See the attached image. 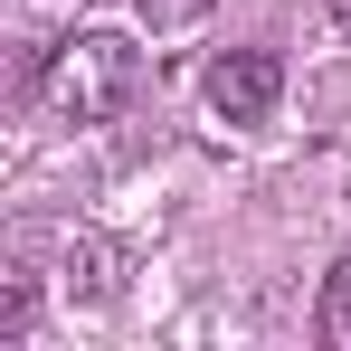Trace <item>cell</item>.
<instances>
[{
  "mask_svg": "<svg viewBox=\"0 0 351 351\" xmlns=\"http://www.w3.org/2000/svg\"><path fill=\"white\" fill-rule=\"evenodd\" d=\"M313 332H323L332 351H351V256L323 276V313H313Z\"/></svg>",
  "mask_w": 351,
  "mask_h": 351,
  "instance_id": "4",
  "label": "cell"
},
{
  "mask_svg": "<svg viewBox=\"0 0 351 351\" xmlns=\"http://www.w3.org/2000/svg\"><path fill=\"white\" fill-rule=\"evenodd\" d=\"M29 313H38V285H29V266H10V276H0V342H19Z\"/></svg>",
  "mask_w": 351,
  "mask_h": 351,
  "instance_id": "5",
  "label": "cell"
},
{
  "mask_svg": "<svg viewBox=\"0 0 351 351\" xmlns=\"http://www.w3.org/2000/svg\"><path fill=\"white\" fill-rule=\"evenodd\" d=\"M199 86H209V114L219 123H266L285 105V58L276 48H219Z\"/></svg>",
  "mask_w": 351,
  "mask_h": 351,
  "instance_id": "2",
  "label": "cell"
},
{
  "mask_svg": "<svg viewBox=\"0 0 351 351\" xmlns=\"http://www.w3.org/2000/svg\"><path fill=\"white\" fill-rule=\"evenodd\" d=\"M133 10H143V19H152V29H190V19H199V10H209V0H133Z\"/></svg>",
  "mask_w": 351,
  "mask_h": 351,
  "instance_id": "6",
  "label": "cell"
},
{
  "mask_svg": "<svg viewBox=\"0 0 351 351\" xmlns=\"http://www.w3.org/2000/svg\"><path fill=\"white\" fill-rule=\"evenodd\" d=\"M38 95H48L58 123H114L143 95V48L123 29H76L38 58Z\"/></svg>",
  "mask_w": 351,
  "mask_h": 351,
  "instance_id": "1",
  "label": "cell"
},
{
  "mask_svg": "<svg viewBox=\"0 0 351 351\" xmlns=\"http://www.w3.org/2000/svg\"><path fill=\"white\" fill-rule=\"evenodd\" d=\"M58 294L66 304H86V313H105V304H123V247L95 228H66L58 237Z\"/></svg>",
  "mask_w": 351,
  "mask_h": 351,
  "instance_id": "3",
  "label": "cell"
},
{
  "mask_svg": "<svg viewBox=\"0 0 351 351\" xmlns=\"http://www.w3.org/2000/svg\"><path fill=\"white\" fill-rule=\"evenodd\" d=\"M323 19H332V29H342V38H351V0H323Z\"/></svg>",
  "mask_w": 351,
  "mask_h": 351,
  "instance_id": "7",
  "label": "cell"
}]
</instances>
